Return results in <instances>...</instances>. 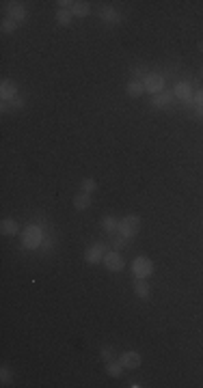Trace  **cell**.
Returning <instances> with one entry per match:
<instances>
[{
    "instance_id": "1",
    "label": "cell",
    "mask_w": 203,
    "mask_h": 388,
    "mask_svg": "<svg viewBox=\"0 0 203 388\" xmlns=\"http://www.w3.org/2000/svg\"><path fill=\"white\" fill-rule=\"evenodd\" d=\"M43 242V233H41V227L37 225H29L22 233V246L24 248H30V250H37L39 244Z\"/></svg>"
},
{
    "instance_id": "31",
    "label": "cell",
    "mask_w": 203,
    "mask_h": 388,
    "mask_svg": "<svg viewBox=\"0 0 203 388\" xmlns=\"http://www.w3.org/2000/svg\"><path fill=\"white\" fill-rule=\"evenodd\" d=\"M199 76H201V78H203V65H201V67H199Z\"/></svg>"
},
{
    "instance_id": "21",
    "label": "cell",
    "mask_w": 203,
    "mask_h": 388,
    "mask_svg": "<svg viewBox=\"0 0 203 388\" xmlns=\"http://www.w3.org/2000/svg\"><path fill=\"white\" fill-rule=\"evenodd\" d=\"M18 26H20L18 22L11 20V18H7V15H4L2 22H0V30H2L4 35H11V32H15V30H18Z\"/></svg>"
},
{
    "instance_id": "15",
    "label": "cell",
    "mask_w": 203,
    "mask_h": 388,
    "mask_svg": "<svg viewBox=\"0 0 203 388\" xmlns=\"http://www.w3.org/2000/svg\"><path fill=\"white\" fill-rule=\"evenodd\" d=\"M20 231V225L13 220V218H4L2 222H0V233L7 235V237H11V235H18Z\"/></svg>"
},
{
    "instance_id": "10",
    "label": "cell",
    "mask_w": 203,
    "mask_h": 388,
    "mask_svg": "<svg viewBox=\"0 0 203 388\" xmlns=\"http://www.w3.org/2000/svg\"><path fill=\"white\" fill-rule=\"evenodd\" d=\"M100 20L104 22V24H119L121 13H119L115 7H111V4H104V7L100 9Z\"/></svg>"
},
{
    "instance_id": "17",
    "label": "cell",
    "mask_w": 203,
    "mask_h": 388,
    "mask_svg": "<svg viewBox=\"0 0 203 388\" xmlns=\"http://www.w3.org/2000/svg\"><path fill=\"white\" fill-rule=\"evenodd\" d=\"M125 93H128V97H141L145 93V86L139 80H130L128 86H125Z\"/></svg>"
},
{
    "instance_id": "7",
    "label": "cell",
    "mask_w": 203,
    "mask_h": 388,
    "mask_svg": "<svg viewBox=\"0 0 203 388\" xmlns=\"http://www.w3.org/2000/svg\"><path fill=\"white\" fill-rule=\"evenodd\" d=\"M4 13H7V18L18 22V24L26 20V7L22 2H4Z\"/></svg>"
},
{
    "instance_id": "24",
    "label": "cell",
    "mask_w": 203,
    "mask_h": 388,
    "mask_svg": "<svg viewBox=\"0 0 203 388\" xmlns=\"http://www.w3.org/2000/svg\"><path fill=\"white\" fill-rule=\"evenodd\" d=\"M111 244L115 246V250H121V248H125L128 246V237H123V235H115V237H111Z\"/></svg>"
},
{
    "instance_id": "25",
    "label": "cell",
    "mask_w": 203,
    "mask_h": 388,
    "mask_svg": "<svg viewBox=\"0 0 203 388\" xmlns=\"http://www.w3.org/2000/svg\"><path fill=\"white\" fill-rule=\"evenodd\" d=\"M193 102H195V106H203V86H199V89H195Z\"/></svg>"
},
{
    "instance_id": "12",
    "label": "cell",
    "mask_w": 203,
    "mask_h": 388,
    "mask_svg": "<svg viewBox=\"0 0 203 388\" xmlns=\"http://www.w3.org/2000/svg\"><path fill=\"white\" fill-rule=\"evenodd\" d=\"M0 97H2V102H9V100H13V97H18V84H15L13 80H2L0 82Z\"/></svg>"
},
{
    "instance_id": "11",
    "label": "cell",
    "mask_w": 203,
    "mask_h": 388,
    "mask_svg": "<svg viewBox=\"0 0 203 388\" xmlns=\"http://www.w3.org/2000/svg\"><path fill=\"white\" fill-rule=\"evenodd\" d=\"M173 100H175V95H173V91H162V93H158V95H151V106L153 108H169L173 103Z\"/></svg>"
},
{
    "instance_id": "18",
    "label": "cell",
    "mask_w": 203,
    "mask_h": 388,
    "mask_svg": "<svg viewBox=\"0 0 203 388\" xmlns=\"http://www.w3.org/2000/svg\"><path fill=\"white\" fill-rule=\"evenodd\" d=\"M106 373L111 375V378H121L123 364L119 362V360H108V362H106Z\"/></svg>"
},
{
    "instance_id": "6",
    "label": "cell",
    "mask_w": 203,
    "mask_h": 388,
    "mask_svg": "<svg viewBox=\"0 0 203 388\" xmlns=\"http://www.w3.org/2000/svg\"><path fill=\"white\" fill-rule=\"evenodd\" d=\"M143 86H145V93L158 95V93L164 91V78L160 74H147L145 80H143Z\"/></svg>"
},
{
    "instance_id": "19",
    "label": "cell",
    "mask_w": 203,
    "mask_h": 388,
    "mask_svg": "<svg viewBox=\"0 0 203 388\" xmlns=\"http://www.w3.org/2000/svg\"><path fill=\"white\" fill-rule=\"evenodd\" d=\"M97 188H100V183H97L93 177H87V179H82V181H80V192L93 194V192H97Z\"/></svg>"
},
{
    "instance_id": "2",
    "label": "cell",
    "mask_w": 203,
    "mask_h": 388,
    "mask_svg": "<svg viewBox=\"0 0 203 388\" xmlns=\"http://www.w3.org/2000/svg\"><path fill=\"white\" fill-rule=\"evenodd\" d=\"M139 231H141V218H139V216H125V218H121V220H119L117 233L123 235V237L132 239V237H136V235H139Z\"/></svg>"
},
{
    "instance_id": "29",
    "label": "cell",
    "mask_w": 203,
    "mask_h": 388,
    "mask_svg": "<svg viewBox=\"0 0 203 388\" xmlns=\"http://www.w3.org/2000/svg\"><path fill=\"white\" fill-rule=\"evenodd\" d=\"M195 117L197 119H203V106H195Z\"/></svg>"
},
{
    "instance_id": "27",
    "label": "cell",
    "mask_w": 203,
    "mask_h": 388,
    "mask_svg": "<svg viewBox=\"0 0 203 388\" xmlns=\"http://www.w3.org/2000/svg\"><path fill=\"white\" fill-rule=\"evenodd\" d=\"M0 380H2V384H9L11 382V371L7 367H2V371H0Z\"/></svg>"
},
{
    "instance_id": "14",
    "label": "cell",
    "mask_w": 203,
    "mask_h": 388,
    "mask_svg": "<svg viewBox=\"0 0 203 388\" xmlns=\"http://www.w3.org/2000/svg\"><path fill=\"white\" fill-rule=\"evenodd\" d=\"M71 15H76V18H87V15L91 13V2H87V0H76L74 7L69 9Z\"/></svg>"
},
{
    "instance_id": "23",
    "label": "cell",
    "mask_w": 203,
    "mask_h": 388,
    "mask_svg": "<svg viewBox=\"0 0 203 388\" xmlns=\"http://www.w3.org/2000/svg\"><path fill=\"white\" fill-rule=\"evenodd\" d=\"M71 18H74V15H71L69 9H58L57 11V24L58 26H69L71 24Z\"/></svg>"
},
{
    "instance_id": "26",
    "label": "cell",
    "mask_w": 203,
    "mask_h": 388,
    "mask_svg": "<svg viewBox=\"0 0 203 388\" xmlns=\"http://www.w3.org/2000/svg\"><path fill=\"white\" fill-rule=\"evenodd\" d=\"M102 360L104 362H108V360H113V347H102Z\"/></svg>"
},
{
    "instance_id": "22",
    "label": "cell",
    "mask_w": 203,
    "mask_h": 388,
    "mask_svg": "<svg viewBox=\"0 0 203 388\" xmlns=\"http://www.w3.org/2000/svg\"><path fill=\"white\" fill-rule=\"evenodd\" d=\"M20 108H24V100L18 95L13 97V100L9 102H2V112H9V110H20Z\"/></svg>"
},
{
    "instance_id": "16",
    "label": "cell",
    "mask_w": 203,
    "mask_h": 388,
    "mask_svg": "<svg viewBox=\"0 0 203 388\" xmlns=\"http://www.w3.org/2000/svg\"><path fill=\"white\" fill-rule=\"evenodd\" d=\"M91 203H93V201H91V194H87V192H80V194L74 196V207H76L78 211L89 209Z\"/></svg>"
},
{
    "instance_id": "4",
    "label": "cell",
    "mask_w": 203,
    "mask_h": 388,
    "mask_svg": "<svg viewBox=\"0 0 203 388\" xmlns=\"http://www.w3.org/2000/svg\"><path fill=\"white\" fill-rule=\"evenodd\" d=\"M153 274V263L147 257H136L134 265H132V276L134 278H147Z\"/></svg>"
},
{
    "instance_id": "20",
    "label": "cell",
    "mask_w": 203,
    "mask_h": 388,
    "mask_svg": "<svg viewBox=\"0 0 203 388\" xmlns=\"http://www.w3.org/2000/svg\"><path fill=\"white\" fill-rule=\"evenodd\" d=\"M102 229H104L106 233H115V231L119 229V220H117L115 216H104V218H102Z\"/></svg>"
},
{
    "instance_id": "8",
    "label": "cell",
    "mask_w": 203,
    "mask_h": 388,
    "mask_svg": "<svg viewBox=\"0 0 203 388\" xmlns=\"http://www.w3.org/2000/svg\"><path fill=\"white\" fill-rule=\"evenodd\" d=\"M104 255H106V246H104V244H93V246H89V248L85 250V261L89 265H95V263H100V261L104 259Z\"/></svg>"
},
{
    "instance_id": "9",
    "label": "cell",
    "mask_w": 203,
    "mask_h": 388,
    "mask_svg": "<svg viewBox=\"0 0 203 388\" xmlns=\"http://www.w3.org/2000/svg\"><path fill=\"white\" fill-rule=\"evenodd\" d=\"M119 362L123 364V369H139L143 358L139 352H123L121 356H119Z\"/></svg>"
},
{
    "instance_id": "28",
    "label": "cell",
    "mask_w": 203,
    "mask_h": 388,
    "mask_svg": "<svg viewBox=\"0 0 203 388\" xmlns=\"http://www.w3.org/2000/svg\"><path fill=\"white\" fill-rule=\"evenodd\" d=\"M58 9H71L74 7V0H58Z\"/></svg>"
},
{
    "instance_id": "5",
    "label": "cell",
    "mask_w": 203,
    "mask_h": 388,
    "mask_svg": "<svg viewBox=\"0 0 203 388\" xmlns=\"http://www.w3.org/2000/svg\"><path fill=\"white\" fill-rule=\"evenodd\" d=\"M102 263H104V267H106L108 272H121L123 267H125L123 257L119 255L117 250H106V255H104Z\"/></svg>"
},
{
    "instance_id": "13",
    "label": "cell",
    "mask_w": 203,
    "mask_h": 388,
    "mask_svg": "<svg viewBox=\"0 0 203 388\" xmlns=\"http://www.w3.org/2000/svg\"><path fill=\"white\" fill-rule=\"evenodd\" d=\"M134 293L141 300H149V296H151V285L145 281V278H136V281H134Z\"/></svg>"
},
{
    "instance_id": "3",
    "label": "cell",
    "mask_w": 203,
    "mask_h": 388,
    "mask_svg": "<svg viewBox=\"0 0 203 388\" xmlns=\"http://www.w3.org/2000/svg\"><path fill=\"white\" fill-rule=\"evenodd\" d=\"M173 95H175V100H179V102L188 103V106H195V102H193L195 89H193V84H190V82L179 80L177 84L173 86Z\"/></svg>"
},
{
    "instance_id": "30",
    "label": "cell",
    "mask_w": 203,
    "mask_h": 388,
    "mask_svg": "<svg viewBox=\"0 0 203 388\" xmlns=\"http://www.w3.org/2000/svg\"><path fill=\"white\" fill-rule=\"evenodd\" d=\"M197 48H199V50L203 52V41H199V43H197Z\"/></svg>"
}]
</instances>
